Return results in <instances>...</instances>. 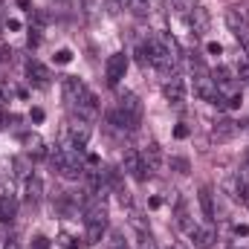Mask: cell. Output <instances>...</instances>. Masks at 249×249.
Masks as SVG:
<instances>
[{
    "mask_svg": "<svg viewBox=\"0 0 249 249\" xmlns=\"http://www.w3.org/2000/svg\"><path fill=\"white\" fill-rule=\"evenodd\" d=\"M139 249H157V247H154V238L142 232V241H139Z\"/></svg>",
    "mask_w": 249,
    "mask_h": 249,
    "instance_id": "obj_27",
    "label": "cell"
},
{
    "mask_svg": "<svg viewBox=\"0 0 249 249\" xmlns=\"http://www.w3.org/2000/svg\"><path fill=\"white\" fill-rule=\"evenodd\" d=\"M235 235H249V226H244V223H241V226H235Z\"/></svg>",
    "mask_w": 249,
    "mask_h": 249,
    "instance_id": "obj_36",
    "label": "cell"
},
{
    "mask_svg": "<svg viewBox=\"0 0 249 249\" xmlns=\"http://www.w3.org/2000/svg\"><path fill=\"white\" fill-rule=\"evenodd\" d=\"M44 197V183H41V177H29L26 180V200L29 203H38Z\"/></svg>",
    "mask_w": 249,
    "mask_h": 249,
    "instance_id": "obj_19",
    "label": "cell"
},
{
    "mask_svg": "<svg viewBox=\"0 0 249 249\" xmlns=\"http://www.w3.org/2000/svg\"><path fill=\"white\" fill-rule=\"evenodd\" d=\"M174 3V9H180V12H191L194 6H197V0H171Z\"/></svg>",
    "mask_w": 249,
    "mask_h": 249,
    "instance_id": "obj_23",
    "label": "cell"
},
{
    "mask_svg": "<svg viewBox=\"0 0 249 249\" xmlns=\"http://www.w3.org/2000/svg\"><path fill=\"white\" fill-rule=\"evenodd\" d=\"M226 26H229L235 35H241V32H247V29H249L247 15H244V9H241V6H232V9H226Z\"/></svg>",
    "mask_w": 249,
    "mask_h": 249,
    "instance_id": "obj_12",
    "label": "cell"
},
{
    "mask_svg": "<svg viewBox=\"0 0 249 249\" xmlns=\"http://www.w3.org/2000/svg\"><path fill=\"white\" fill-rule=\"evenodd\" d=\"M188 15H191V29H194V32H206V29H209V12H206L200 3H197Z\"/></svg>",
    "mask_w": 249,
    "mask_h": 249,
    "instance_id": "obj_17",
    "label": "cell"
},
{
    "mask_svg": "<svg viewBox=\"0 0 249 249\" xmlns=\"http://www.w3.org/2000/svg\"><path fill=\"white\" fill-rule=\"evenodd\" d=\"M238 177L241 180H249V151H247V157H244V168L238 171Z\"/></svg>",
    "mask_w": 249,
    "mask_h": 249,
    "instance_id": "obj_28",
    "label": "cell"
},
{
    "mask_svg": "<svg viewBox=\"0 0 249 249\" xmlns=\"http://www.w3.org/2000/svg\"><path fill=\"white\" fill-rule=\"evenodd\" d=\"M116 107L122 110L124 119L133 124V127L139 124V116H142V105H139V99H136L133 93H124V96H119V105H116Z\"/></svg>",
    "mask_w": 249,
    "mask_h": 249,
    "instance_id": "obj_5",
    "label": "cell"
},
{
    "mask_svg": "<svg viewBox=\"0 0 249 249\" xmlns=\"http://www.w3.org/2000/svg\"><path fill=\"white\" fill-rule=\"evenodd\" d=\"M32 249H47V238H35L32 241Z\"/></svg>",
    "mask_w": 249,
    "mask_h": 249,
    "instance_id": "obj_32",
    "label": "cell"
},
{
    "mask_svg": "<svg viewBox=\"0 0 249 249\" xmlns=\"http://www.w3.org/2000/svg\"><path fill=\"white\" fill-rule=\"evenodd\" d=\"M174 136H177V139H186V136H188V127H186V124H177V127H174Z\"/></svg>",
    "mask_w": 249,
    "mask_h": 249,
    "instance_id": "obj_30",
    "label": "cell"
},
{
    "mask_svg": "<svg viewBox=\"0 0 249 249\" xmlns=\"http://www.w3.org/2000/svg\"><path fill=\"white\" fill-rule=\"evenodd\" d=\"M61 244H64L67 249H75V241H72L70 235H61Z\"/></svg>",
    "mask_w": 249,
    "mask_h": 249,
    "instance_id": "obj_33",
    "label": "cell"
},
{
    "mask_svg": "<svg viewBox=\"0 0 249 249\" xmlns=\"http://www.w3.org/2000/svg\"><path fill=\"white\" fill-rule=\"evenodd\" d=\"M70 58H72L70 50H58V53H55V64H70Z\"/></svg>",
    "mask_w": 249,
    "mask_h": 249,
    "instance_id": "obj_26",
    "label": "cell"
},
{
    "mask_svg": "<svg viewBox=\"0 0 249 249\" xmlns=\"http://www.w3.org/2000/svg\"><path fill=\"white\" fill-rule=\"evenodd\" d=\"M235 133H238V124L229 122V119H220V122L214 124V130H212V142L223 145V142H229V139H232Z\"/></svg>",
    "mask_w": 249,
    "mask_h": 249,
    "instance_id": "obj_14",
    "label": "cell"
},
{
    "mask_svg": "<svg viewBox=\"0 0 249 249\" xmlns=\"http://www.w3.org/2000/svg\"><path fill=\"white\" fill-rule=\"evenodd\" d=\"M15 212H18V203H15V197H12V194L0 197V220H12V217H15Z\"/></svg>",
    "mask_w": 249,
    "mask_h": 249,
    "instance_id": "obj_20",
    "label": "cell"
},
{
    "mask_svg": "<svg viewBox=\"0 0 249 249\" xmlns=\"http://www.w3.org/2000/svg\"><path fill=\"white\" fill-rule=\"evenodd\" d=\"M110 249H127V247H124L122 232H113V235H110Z\"/></svg>",
    "mask_w": 249,
    "mask_h": 249,
    "instance_id": "obj_24",
    "label": "cell"
},
{
    "mask_svg": "<svg viewBox=\"0 0 249 249\" xmlns=\"http://www.w3.org/2000/svg\"><path fill=\"white\" fill-rule=\"evenodd\" d=\"M247 203H249V194H247Z\"/></svg>",
    "mask_w": 249,
    "mask_h": 249,
    "instance_id": "obj_40",
    "label": "cell"
},
{
    "mask_svg": "<svg viewBox=\"0 0 249 249\" xmlns=\"http://www.w3.org/2000/svg\"><path fill=\"white\" fill-rule=\"evenodd\" d=\"M75 110H78V119H84V122L96 119V116H99V102H96V96H93V93H87V96L75 105Z\"/></svg>",
    "mask_w": 249,
    "mask_h": 249,
    "instance_id": "obj_13",
    "label": "cell"
},
{
    "mask_svg": "<svg viewBox=\"0 0 249 249\" xmlns=\"http://www.w3.org/2000/svg\"><path fill=\"white\" fill-rule=\"evenodd\" d=\"M23 145H26V151L35 154V157L44 154V142H41V136H35V133H26V136H23Z\"/></svg>",
    "mask_w": 249,
    "mask_h": 249,
    "instance_id": "obj_21",
    "label": "cell"
},
{
    "mask_svg": "<svg viewBox=\"0 0 249 249\" xmlns=\"http://www.w3.org/2000/svg\"><path fill=\"white\" fill-rule=\"evenodd\" d=\"M67 136H70L67 145H72V148H84L87 139H90V124L84 122V119H78V122H72L70 127H67Z\"/></svg>",
    "mask_w": 249,
    "mask_h": 249,
    "instance_id": "obj_8",
    "label": "cell"
},
{
    "mask_svg": "<svg viewBox=\"0 0 249 249\" xmlns=\"http://www.w3.org/2000/svg\"><path fill=\"white\" fill-rule=\"evenodd\" d=\"M0 127H3V116H0Z\"/></svg>",
    "mask_w": 249,
    "mask_h": 249,
    "instance_id": "obj_39",
    "label": "cell"
},
{
    "mask_svg": "<svg viewBox=\"0 0 249 249\" xmlns=\"http://www.w3.org/2000/svg\"><path fill=\"white\" fill-rule=\"evenodd\" d=\"M18 6H20V9H26V12H32V9H29V0H18Z\"/></svg>",
    "mask_w": 249,
    "mask_h": 249,
    "instance_id": "obj_38",
    "label": "cell"
},
{
    "mask_svg": "<svg viewBox=\"0 0 249 249\" xmlns=\"http://www.w3.org/2000/svg\"><path fill=\"white\" fill-rule=\"evenodd\" d=\"M41 44V35H38V29H29V47H38Z\"/></svg>",
    "mask_w": 249,
    "mask_h": 249,
    "instance_id": "obj_29",
    "label": "cell"
},
{
    "mask_svg": "<svg viewBox=\"0 0 249 249\" xmlns=\"http://www.w3.org/2000/svg\"><path fill=\"white\" fill-rule=\"evenodd\" d=\"M122 168L127 171V174H130V177H133V180H139V183L151 177V168L142 162V154H139V151H124Z\"/></svg>",
    "mask_w": 249,
    "mask_h": 249,
    "instance_id": "obj_3",
    "label": "cell"
},
{
    "mask_svg": "<svg viewBox=\"0 0 249 249\" xmlns=\"http://www.w3.org/2000/svg\"><path fill=\"white\" fill-rule=\"evenodd\" d=\"M6 249H20V244L18 241H6Z\"/></svg>",
    "mask_w": 249,
    "mask_h": 249,
    "instance_id": "obj_37",
    "label": "cell"
},
{
    "mask_svg": "<svg viewBox=\"0 0 249 249\" xmlns=\"http://www.w3.org/2000/svg\"><path fill=\"white\" fill-rule=\"evenodd\" d=\"M124 70H127V55L116 53L107 58V84H119L124 78Z\"/></svg>",
    "mask_w": 249,
    "mask_h": 249,
    "instance_id": "obj_7",
    "label": "cell"
},
{
    "mask_svg": "<svg viewBox=\"0 0 249 249\" xmlns=\"http://www.w3.org/2000/svg\"><path fill=\"white\" fill-rule=\"evenodd\" d=\"M194 90H197V96L206 99V102H214V96H217V84H214V78L206 75V70H200V72L194 75Z\"/></svg>",
    "mask_w": 249,
    "mask_h": 249,
    "instance_id": "obj_6",
    "label": "cell"
},
{
    "mask_svg": "<svg viewBox=\"0 0 249 249\" xmlns=\"http://www.w3.org/2000/svg\"><path fill=\"white\" fill-rule=\"evenodd\" d=\"M200 209H203V214H206L209 220L214 217V191H212L209 186L200 188Z\"/></svg>",
    "mask_w": 249,
    "mask_h": 249,
    "instance_id": "obj_18",
    "label": "cell"
},
{
    "mask_svg": "<svg viewBox=\"0 0 249 249\" xmlns=\"http://www.w3.org/2000/svg\"><path fill=\"white\" fill-rule=\"evenodd\" d=\"M53 165H55V171H58L61 177H70V180L81 177V171H84V165H81V148H72V145L55 148Z\"/></svg>",
    "mask_w": 249,
    "mask_h": 249,
    "instance_id": "obj_1",
    "label": "cell"
},
{
    "mask_svg": "<svg viewBox=\"0 0 249 249\" xmlns=\"http://www.w3.org/2000/svg\"><path fill=\"white\" fill-rule=\"evenodd\" d=\"M142 162H145L151 171H157V168L162 165V151H160L157 142H148V145H145V151H142Z\"/></svg>",
    "mask_w": 249,
    "mask_h": 249,
    "instance_id": "obj_16",
    "label": "cell"
},
{
    "mask_svg": "<svg viewBox=\"0 0 249 249\" xmlns=\"http://www.w3.org/2000/svg\"><path fill=\"white\" fill-rule=\"evenodd\" d=\"M206 50H209V55H220V44H209Z\"/></svg>",
    "mask_w": 249,
    "mask_h": 249,
    "instance_id": "obj_34",
    "label": "cell"
},
{
    "mask_svg": "<svg viewBox=\"0 0 249 249\" xmlns=\"http://www.w3.org/2000/svg\"><path fill=\"white\" fill-rule=\"evenodd\" d=\"M26 75H29L38 87H47V84H50V70L41 61H26Z\"/></svg>",
    "mask_w": 249,
    "mask_h": 249,
    "instance_id": "obj_15",
    "label": "cell"
},
{
    "mask_svg": "<svg viewBox=\"0 0 249 249\" xmlns=\"http://www.w3.org/2000/svg\"><path fill=\"white\" fill-rule=\"evenodd\" d=\"M116 194H119V203H122V206H130V203H133V197H130L127 188H116Z\"/></svg>",
    "mask_w": 249,
    "mask_h": 249,
    "instance_id": "obj_25",
    "label": "cell"
},
{
    "mask_svg": "<svg viewBox=\"0 0 249 249\" xmlns=\"http://www.w3.org/2000/svg\"><path fill=\"white\" fill-rule=\"evenodd\" d=\"M84 223H87V244H99L105 229H107V209L102 200H90L84 209Z\"/></svg>",
    "mask_w": 249,
    "mask_h": 249,
    "instance_id": "obj_2",
    "label": "cell"
},
{
    "mask_svg": "<svg viewBox=\"0 0 249 249\" xmlns=\"http://www.w3.org/2000/svg\"><path fill=\"white\" fill-rule=\"evenodd\" d=\"M191 241H194V247H200V249H212L214 241H217V232L212 226H194L191 229Z\"/></svg>",
    "mask_w": 249,
    "mask_h": 249,
    "instance_id": "obj_11",
    "label": "cell"
},
{
    "mask_svg": "<svg viewBox=\"0 0 249 249\" xmlns=\"http://www.w3.org/2000/svg\"><path fill=\"white\" fill-rule=\"evenodd\" d=\"M61 93H64V102L70 105V107H75L90 90L84 87V81H78L75 75H64V84H61Z\"/></svg>",
    "mask_w": 249,
    "mask_h": 249,
    "instance_id": "obj_4",
    "label": "cell"
},
{
    "mask_svg": "<svg viewBox=\"0 0 249 249\" xmlns=\"http://www.w3.org/2000/svg\"><path fill=\"white\" fill-rule=\"evenodd\" d=\"M171 168H174V171H180V174H188V168H191V165H188L186 157H171Z\"/></svg>",
    "mask_w": 249,
    "mask_h": 249,
    "instance_id": "obj_22",
    "label": "cell"
},
{
    "mask_svg": "<svg viewBox=\"0 0 249 249\" xmlns=\"http://www.w3.org/2000/svg\"><path fill=\"white\" fill-rule=\"evenodd\" d=\"M32 119H35V122H41V119H44V110H41V107H35V110H32Z\"/></svg>",
    "mask_w": 249,
    "mask_h": 249,
    "instance_id": "obj_35",
    "label": "cell"
},
{
    "mask_svg": "<svg viewBox=\"0 0 249 249\" xmlns=\"http://www.w3.org/2000/svg\"><path fill=\"white\" fill-rule=\"evenodd\" d=\"M223 191H226L235 203H247L249 188H247V183H244L238 174H232V177H226V180H223Z\"/></svg>",
    "mask_w": 249,
    "mask_h": 249,
    "instance_id": "obj_9",
    "label": "cell"
},
{
    "mask_svg": "<svg viewBox=\"0 0 249 249\" xmlns=\"http://www.w3.org/2000/svg\"><path fill=\"white\" fill-rule=\"evenodd\" d=\"M238 78L249 81V64H241V67H238Z\"/></svg>",
    "mask_w": 249,
    "mask_h": 249,
    "instance_id": "obj_31",
    "label": "cell"
},
{
    "mask_svg": "<svg viewBox=\"0 0 249 249\" xmlns=\"http://www.w3.org/2000/svg\"><path fill=\"white\" fill-rule=\"evenodd\" d=\"M162 96H165L171 105H183V99H186V87H183V78L171 75V78L165 81V87H162Z\"/></svg>",
    "mask_w": 249,
    "mask_h": 249,
    "instance_id": "obj_10",
    "label": "cell"
}]
</instances>
